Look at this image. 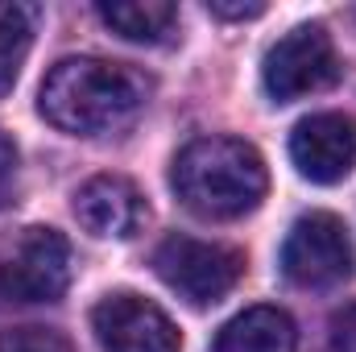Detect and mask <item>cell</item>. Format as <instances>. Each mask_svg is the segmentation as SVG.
<instances>
[{
	"label": "cell",
	"mask_w": 356,
	"mask_h": 352,
	"mask_svg": "<svg viewBox=\"0 0 356 352\" xmlns=\"http://www.w3.org/2000/svg\"><path fill=\"white\" fill-rule=\"evenodd\" d=\"M145 99L149 79L141 71L104 58H63L38 91L42 116L71 137H99L133 125Z\"/></svg>",
	"instance_id": "cell-1"
},
{
	"label": "cell",
	"mask_w": 356,
	"mask_h": 352,
	"mask_svg": "<svg viewBox=\"0 0 356 352\" xmlns=\"http://www.w3.org/2000/svg\"><path fill=\"white\" fill-rule=\"evenodd\" d=\"M175 195L199 220H241L269 191L266 158L236 137H199L175 158Z\"/></svg>",
	"instance_id": "cell-2"
},
{
	"label": "cell",
	"mask_w": 356,
	"mask_h": 352,
	"mask_svg": "<svg viewBox=\"0 0 356 352\" xmlns=\"http://www.w3.org/2000/svg\"><path fill=\"white\" fill-rule=\"evenodd\" d=\"M71 245L58 228H17L0 241V303H58L71 286Z\"/></svg>",
	"instance_id": "cell-3"
},
{
	"label": "cell",
	"mask_w": 356,
	"mask_h": 352,
	"mask_svg": "<svg viewBox=\"0 0 356 352\" xmlns=\"http://www.w3.org/2000/svg\"><path fill=\"white\" fill-rule=\"evenodd\" d=\"M154 269L191 307H211L228 298L236 282L245 278V253L232 245H216V241L166 237L154 249Z\"/></svg>",
	"instance_id": "cell-4"
},
{
	"label": "cell",
	"mask_w": 356,
	"mask_h": 352,
	"mask_svg": "<svg viewBox=\"0 0 356 352\" xmlns=\"http://www.w3.org/2000/svg\"><path fill=\"white\" fill-rule=\"evenodd\" d=\"M344 63L336 54V42L323 25H298L286 38L269 46L261 63V83H266L273 104L302 99L311 91H327L340 83Z\"/></svg>",
	"instance_id": "cell-5"
},
{
	"label": "cell",
	"mask_w": 356,
	"mask_h": 352,
	"mask_svg": "<svg viewBox=\"0 0 356 352\" xmlns=\"http://www.w3.org/2000/svg\"><path fill=\"white\" fill-rule=\"evenodd\" d=\"M353 241L340 216L307 211L290 224L282 245V273L302 290H332L353 278Z\"/></svg>",
	"instance_id": "cell-6"
},
{
	"label": "cell",
	"mask_w": 356,
	"mask_h": 352,
	"mask_svg": "<svg viewBox=\"0 0 356 352\" xmlns=\"http://www.w3.org/2000/svg\"><path fill=\"white\" fill-rule=\"evenodd\" d=\"M91 332H95L104 352H178L182 349L175 319L158 303H149V298H141L133 290H120V294H108L104 303H95Z\"/></svg>",
	"instance_id": "cell-7"
},
{
	"label": "cell",
	"mask_w": 356,
	"mask_h": 352,
	"mask_svg": "<svg viewBox=\"0 0 356 352\" xmlns=\"http://www.w3.org/2000/svg\"><path fill=\"white\" fill-rule=\"evenodd\" d=\"M290 162L307 182L336 186L356 170V120L344 112H315L290 133Z\"/></svg>",
	"instance_id": "cell-8"
},
{
	"label": "cell",
	"mask_w": 356,
	"mask_h": 352,
	"mask_svg": "<svg viewBox=\"0 0 356 352\" xmlns=\"http://www.w3.org/2000/svg\"><path fill=\"white\" fill-rule=\"evenodd\" d=\"M75 220L91 237L129 241L145 224V195L124 175H95L75 191Z\"/></svg>",
	"instance_id": "cell-9"
},
{
	"label": "cell",
	"mask_w": 356,
	"mask_h": 352,
	"mask_svg": "<svg viewBox=\"0 0 356 352\" xmlns=\"http://www.w3.org/2000/svg\"><path fill=\"white\" fill-rule=\"evenodd\" d=\"M298 328L282 307H249L216 336V352H294Z\"/></svg>",
	"instance_id": "cell-10"
},
{
	"label": "cell",
	"mask_w": 356,
	"mask_h": 352,
	"mask_svg": "<svg viewBox=\"0 0 356 352\" xmlns=\"http://www.w3.org/2000/svg\"><path fill=\"white\" fill-rule=\"evenodd\" d=\"M99 17L112 33L137 46H162L178 25V8L170 0H116L99 4Z\"/></svg>",
	"instance_id": "cell-11"
},
{
	"label": "cell",
	"mask_w": 356,
	"mask_h": 352,
	"mask_svg": "<svg viewBox=\"0 0 356 352\" xmlns=\"http://www.w3.org/2000/svg\"><path fill=\"white\" fill-rule=\"evenodd\" d=\"M42 25L38 4H0V99L13 91Z\"/></svg>",
	"instance_id": "cell-12"
},
{
	"label": "cell",
	"mask_w": 356,
	"mask_h": 352,
	"mask_svg": "<svg viewBox=\"0 0 356 352\" xmlns=\"http://www.w3.org/2000/svg\"><path fill=\"white\" fill-rule=\"evenodd\" d=\"M0 352H75L50 328H13L0 336Z\"/></svg>",
	"instance_id": "cell-13"
},
{
	"label": "cell",
	"mask_w": 356,
	"mask_h": 352,
	"mask_svg": "<svg viewBox=\"0 0 356 352\" xmlns=\"http://www.w3.org/2000/svg\"><path fill=\"white\" fill-rule=\"evenodd\" d=\"M332 352H356V307L332 319Z\"/></svg>",
	"instance_id": "cell-14"
},
{
	"label": "cell",
	"mask_w": 356,
	"mask_h": 352,
	"mask_svg": "<svg viewBox=\"0 0 356 352\" xmlns=\"http://www.w3.org/2000/svg\"><path fill=\"white\" fill-rule=\"evenodd\" d=\"M13 182H17V145L0 133V207L13 195Z\"/></svg>",
	"instance_id": "cell-15"
},
{
	"label": "cell",
	"mask_w": 356,
	"mask_h": 352,
	"mask_svg": "<svg viewBox=\"0 0 356 352\" xmlns=\"http://www.w3.org/2000/svg\"><path fill=\"white\" fill-rule=\"evenodd\" d=\"M207 13L211 17H224V21H245V17H261L266 4H224V0H211Z\"/></svg>",
	"instance_id": "cell-16"
}]
</instances>
